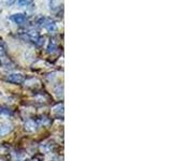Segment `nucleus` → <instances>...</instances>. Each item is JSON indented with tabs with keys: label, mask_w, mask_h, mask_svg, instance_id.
Instances as JSON below:
<instances>
[{
	"label": "nucleus",
	"mask_w": 172,
	"mask_h": 161,
	"mask_svg": "<svg viewBox=\"0 0 172 161\" xmlns=\"http://www.w3.org/2000/svg\"><path fill=\"white\" fill-rule=\"evenodd\" d=\"M32 2V0H17V4L20 7H27Z\"/></svg>",
	"instance_id": "5"
},
{
	"label": "nucleus",
	"mask_w": 172,
	"mask_h": 161,
	"mask_svg": "<svg viewBox=\"0 0 172 161\" xmlns=\"http://www.w3.org/2000/svg\"><path fill=\"white\" fill-rule=\"evenodd\" d=\"M8 81L11 83H15V84H21L24 82V77L21 74H10L8 76Z\"/></svg>",
	"instance_id": "3"
},
{
	"label": "nucleus",
	"mask_w": 172,
	"mask_h": 161,
	"mask_svg": "<svg viewBox=\"0 0 172 161\" xmlns=\"http://www.w3.org/2000/svg\"><path fill=\"white\" fill-rule=\"evenodd\" d=\"M40 22H41V25L43 26V27L46 29V30L50 31V32H53V31H55V30L57 29L55 22H54V21H52L51 18L43 17V18H41V19H40Z\"/></svg>",
	"instance_id": "1"
},
{
	"label": "nucleus",
	"mask_w": 172,
	"mask_h": 161,
	"mask_svg": "<svg viewBox=\"0 0 172 161\" xmlns=\"http://www.w3.org/2000/svg\"><path fill=\"white\" fill-rule=\"evenodd\" d=\"M11 21H13L15 24L17 25H24L27 21L25 14H22V13H17V14H13L12 16L10 17Z\"/></svg>",
	"instance_id": "2"
},
{
	"label": "nucleus",
	"mask_w": 172,
	"mask_h": 161,
	"mask_svg": "<svg viewBox=\"0 0 172 161\" xmlns=\"http://www.w3.org/2000/svg\"><path fill=\"white\" fill-rule=\"evenodd\" d=\"M11 126L10 125H3L2 127H0V136H5L9 131H11Z\"/></svg>",
	"instance_id": "4"
}]
</instances>
